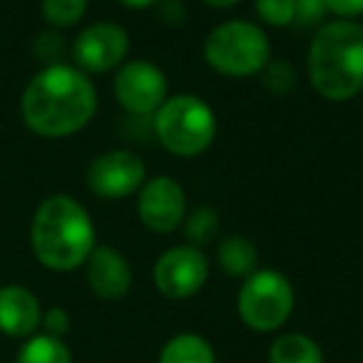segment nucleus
Returning <instances> with one entry per match:
<instances>
[{
    "label": "nucleus",
    "instance_id": "20",
    "mask_svg": "<svg viewBox=\"0 0 363 363\" xmlns=\"http://www.w3.org/2000/svg\"><path fill=\"white\" fill-rule=\"evenodd\" d=\"M296 82H298L296 67L286 60H269V65L262 70V85L272 95H289V92H294Z\"/></svg>",
    "mask_w": 363,
    "mask_h": 363
},
{
    "label": "nucleus",
    "instance_id": "12",
    "mask_svg": "<svg viewBox=\"0 0 363 363\" xmlns=\"http://www.w3.org/2000/svg\"><path fill=\"white\" fill-rule=\"evenodd\" d=\"M87 286L102 301L125 298L132 289V267L115 247H95L87 259Z\"/></svg>",
    "mask_w": 363,
    "mask_h": 363
},
{
    "label": "nucleus",
    "instance_id": "16",
    "mask_svg": "<svg viewBox=\"0 0 363 363\" xmlns=\"http://www.w3.org/2000/svg\"><path fill=\"white\" fill-rule=\"evenodd\" d=\"M269 363H323V351L306 333H281L269 348Z\"/></svg>",
    "mask_w": 363,
    "mask_h": 363
},
{
    "label": "nucleus",
    "instance_id": "5",
    "mask_svg": "<svg viewBox=\"0 0 363 363\" xmlns=\"http://www.w3.org/2000/svg\"><path fill=\"white\" fill-rule=\"evenodd\" d=\"M204 62L224 77L262 75L272 60V43L262 26L249 21H224L209 30L202 48Z\"/></svg>",
    "mask_w": 363,
    "mask_h": 363
},
{
    "label": "nucleus",
    "instance_id": "6",
    "mask_svg": "<svg viewBox=\"0 0 363 363\" xmlns=\"http://www.w3.org/2000/svg\"><path fill=\"white\" fill-rule=\"evenodd\" d=\"M296 303L294 286L277 269H257L242 281L237 296L239 318L257 333H272L289 321Z\"/></svg>",
    "mask_w": 363,
    "mask_h": 363
},
{
    "label": "nucleus",
    "instance_id": "4",
    "mask_svg": "<svg viewBox=\"0 0 363 363\" xmlns=\"http://www.w3.org/2000/svg\"><path fill=\"white\" fill-rule=\"evenodd\" d=\"M152 130L160 145L174 157H199L212 147L217 137V115L192 92H182L164 100L152 115Z\"/></svg>",
    "mask_w": 363,
    "mask_h": 363
},
{
    "label": "nucleus",
    "instance_id": "27",
    "mask_svg": "<svg viewBox=\"0 0 363 363\" xmlns=\"http://www.w3.org/2000/svg\"><path fill=\"white\" fill-rule=\"evenodd\" d=\"M117 3H122L125 8H132V11H145V8L157 6L160 0H117Z\"/></svg>",
    "mask_w": 363,
    "mask_h": 363
},
{
    "label": "nucleus",
    "instance_id": "1",
    "mask_svg": "<svg viewBox=\"0 0 363 363\" xmlns=\"http://www.w3.org/2000/svg\"><path fill=\"white\" fill-rule=\"evenodd\" d=\"M97 112V90L87 72L75 65L43 67L21 100V115L28 130L45 140H62L92 122Z\"/></svg>",
    "mask_w": 363,
    "mask_h": 363
},
{
    "label": "nucleus",
    "instance_id": "26",
    "mask_svg": "<svg viewBox=\"0 0 363 363\" xmlns=\"http://www.w3.org/2000/svg\"><path fill=\"white\" fill-rule=\"evenodd\" d=\"M326 11L338 21H356L363 16V0H323Z\"/></svg>",
    "mask_w": 363,
    "mask_h": 363
},
{
    "label": "nucleus",
    "instance_id": "13",
    "mask_svg": "<svg viewBox=\"0 0 363 363\" xmlns=\"http://www.w3.org/2000/svg\"><path fill=\"white\" fill-rule=\"evenodd\" d=\"M43 308L38 296L26 286L0 289V331L13 338H30L40 328Z\"/></svg>",
    "mask_w": 363,
    "mask_h": 363
},
{
    "label": "nucleus",
    "instance_id": "22",
    "mask_svg": "<svg viewBox=\"0 0 363 363\" xmlns=\"http://www.w3.org/2000/svg\"><path fill=\"white\" fill-rule=\"evenodd\" d=\"M254 11L259 21L272 28H286L294 26L296 16V0H254Z\"/></svg>",
    "mask_w": 363,
    "mask_h": 363
},
{
    "label": "nucleus",
    "instance_id": "3",
    "mask_svg": "<svg viewBox=\"0 0 363 363\" xmlns=\"http://www.w3.org/2000/svg\"><path fill=\"white\" fill-rule=\"evenodd\" d=\"M30 247L38 262L52 272L82 267L97 247L90 212L70 194L43 199L30 224Z\"/></svg>",
    "mask_w": 363,
    "mask_h": 363
},
{
    "label": "nucleus",
    "instance_id": "17",
    "mask_svg": "<svg viewBox=\"0 0 363 363\" xmlns=\"http://www.w3.org/2000/svg\"><path fill=\"white\" fill-rule=\"evenodd\" d=\"M16 363H72V353L62 338L40 333L23 343Z\"/></svg>",
    "mask_w": 363,
    "mask_h": 363
},
{
    "label": "nucleus",
    "instance_id": "18",
    "mask_svg": "<svg viewBox=\"0 0 363 363\" xmlns=\"http://www.w3.org/2000/svg\"><path fill=\"white\" fill-rule=\"evenodd\" d=\"M219 224H222L219 212L214 207H194L182 222V232L187 237V244L202 249L204 244L214 242V237L219 234Z\"/></svg>",
    "mask_w": 363,
    "mask_h": 363
},
{
    "label": "nucleus",
    "instance_id": "14",
    "mask_svg": "<svg viewBox=\"0 0 363 363\" xmlns=\"http://www.w3.org/2000/svg\"><path fill=\"white\" fill-rule=\"evenodd\" d=\"M217 262L229 277L247 279L259 269V249L252 239L242 237V234H229L219 242Z\"/></svg>",
    "mask_w": 363,
    "mask_h": 363
},
{
    "label": "nucleus",
    "instance_id": "10",
    "mask_svg": "<svg viewBox=\"0 0 363 363\" xmlns=\"http://www.w3.org/2000/svg\"><path fill=\"white\" fill-rule=\"evenodd\" d=\"M137 217L155 234H172L187 217V194L174 177L157 174L137 192Z\"/></svg>",
    "mask_w": 363,
    "mask_h": 363
},
{
    "label": "nucleus",
    "instance_id": "25",
    "mask_svg": "<svg viewBox=\"0 0 363 363\" xmlns=\"http://www.w3.org/2000/svg\"><path fill=\"white\" fill-rule=\"evenodd\" d=\"M155 8H157V18H160V23H164V26L177 28L187 21V8H184L182 0H160Z\"/></svg>",
    "mask_w": 363,
    "mask_h": 363
},
{
    "label": "nucleus",
    "instance_id": "2",
    "mask_svg": "<svg viewBox=\"0 0 363 363\" xmlns=\"http://www.w3.org/2000/svg\"><path fill=\"white\" fill-rule=\"evenodd\" d=\"M311 87L328 102H348L363 92V23L328 21L308 45Z\"/></svg>",
    "mask_w": 363,
    "mask_h": 363
},
{
    "label": "nucleus",
    "instance_id": "15",
    "mask_svg": "<svg viewBox=\"0 0 363 363\" xmlns=\"http://www.w3.org/2000/svg\"><path fill=\"white\" fill-rule=\"evenodd\" d=\"M157 363H217L212 343L199 333H177L162 346Z\"/></svg>",
    "mask_w": 363,
    "mask_h": 363
},
{
    "label": "nucleus",
    "instance_id": "7",
    "mask_svg": "<svg viewBox=\"0 0 363 363\" xmlns=\"http://www.w3.org/2000/svg\"><path fill=\"white\" fill-rule=\"evenodd\" d=\"M112 90L125 112L152 117L169 97V82L160 65L150 60H127L120 65Z\"/></svg>",
    "mask_w": 363,
    "mask_h": 363
},
{
    "label": "nucleus",
    "instance_id": "23",
    "mask_svg": "<svg viewBox=\"0 0 363 363\" xmlns=\"http://www.w3.org/2000/svg\"><path fill=\"white\" fill-rule=\"evenodd\" d=\"M326 3L323 0H296V16L294 23L301 28H313L323 26V18H326Z\"/></svg>",
    "mask_w": 363,
    "mask_h": 363
},
{
    "label": "nucleus",
    "instance_id": "8",
    "mask_svg": "<svg viewBox=\"0 0 363 363\" xmlns=\"http://www.w3.org/2000/svg\"><path fill=\"white\" fill-rule=\"evenodd\" d=\"M85 182L95 197L120 202L140 192V187L147 182V167L137 152L110 150L90 162Z\"/></svg>",
    "mask_w": 363,
    "mask_h": 363
},
{
    "label": "nucleus",
    "instance_id": "24",
    "mask_svg": "<svg viewBox=\"0 0 363 363\" xmlns=\"http://www.w3.org/2000/svg\"><path fill=\"white\" fill-rule=\"evenodd\" d=\"M40 326L45 328L48 336L62 338L67 331H70V313H67L62 306H52V308H48V311L43 313Z\"/></svg>",
    "mask_w": 363,
    "mask_h": 363
},
{
    "label": "nucleus",
    "instance_id": "28",
    "mask_svg": "<svg viewBox=\"0 0 363 363\" xmlns=\"http://www.w3.org/2000/svg\"><path fill=\"white\" fill-rule=\"evenodd\" d=\"M202 3L217 8V11H224V8H234L237 3H242V0H202Z\"/></svg>",
    "mask_w": 363,
    "mask_h": 363
},
{
    "label": "nucleus",
    "instance_id": "11",
    "mask_svg": "<svg viewBox=\"0 0 363 363\" xmlns=\"http://www.w3.org/2000/svg\"><path fill=\"white\" fill-rule=\"evenodd\" d=\"M130 52V33L110 21L87 26L72 43V60L82 72H107L120 67Z\"/></svg>",
    "mask_w": 363,
    "mask_h": 363
},
{
    "label": "nucleus",
    "instance_id": "21",
    "mask_svg": "<svg viewBox=\"0 0 363 363\" xmlns=\"http://www.w3.org/2000/svg\"><path fill=\"white\" fill-rule=\"evenodd\" d=\"M65 52H67V43H65V38H62V33L55 30V28L43 30L40 35L33 40V55H35V60H40L45 67L60 65Z\"/></svg>",
    "mask_w": 363,
    "mask_h": 363
},
{
    "label": "nucleus",
    "instance_id": "19",
    "mask_svg": "<svg viewBox=\"0 0 363 363\" xmlns=\"http://www.w3.org/2000/svg\"><path fill=\"white\" fill-rule=\"evenodd\" d=\"M87 6H90V0H40L43 18L55 30L77 26L85 18Z\"/></svg>",
    "mask_w": 363,
    "mask_h": 363
},
{
    "label": "nucleus",
    "instance_id": "9",
    "mask_svg": "<svg viewBox=\"0 0 363 363\" xmlns=\"http://www.w3.org/2000/svg\"><path fill=\"white\" fill-rule=\"evenodd\" d=\"M209 279V262L202 249L192 244H179L160 254L155 264V286L162 296L192 298L204 289Z\"/></svg>",
    "mask_w": 363,
    "mask_h": 363
}]
</instances>
